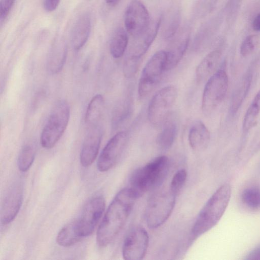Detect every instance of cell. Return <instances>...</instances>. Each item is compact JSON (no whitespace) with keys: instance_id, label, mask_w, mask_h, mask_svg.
<instances>
[{"instance_id":"6da1fadb","label":"cell","mask_w":260,"mask_h":260,"mask_svg":"<svg viewBox=\"0 0 260 260\" xmlns=\"http://www.w3.org/2000/svg\"><path fill=\"white\" fill-rule=\"evenodd\" d=\"M139 197L131 188L120 190L109 205L96 233L101 247L109 244L122 229Z\"/></svg>"},{"instance_id":"7a4b0ae2","label":"cell","mask_w":260,"mask_h":260,"mask_svg":"<svg viewBox=\"0 0 260 260\" xmlns=\"http://www.w3.org/2000/svg\"><path fill=\"white\" fill-rule=\"evenodd\" d=\"M231 192V186L224 184L209 199L192 226L191 233L195 238L209 231L218 222L228 206Z\"/></svg>"},{"instance_id":"3957f363","label":"cell","mask_w":260,"mask_h":260,"mask_svg":"<svg viewBox=\"0 0 260 260\" xmlns=\"http://www.w3.org/2000/svg\"><path fill=\"white\" fill-rule=\"evenodd\" d=\"M170 161L166 156H158L136 170L130 178L131 188L139 198L144 193L158 188L168 173Z\"/></svg>"},{"instance_id":"277c9868","label":"cell","mask_w":260,"mask_h":260,"mask_svg":"<svg viewBox=\"0 0 260 260\" xmlns=\"http://www.w3.org/2000/svg\"><path fill=\"white\" fill-rule=\"evenodd\" d=\"M70 108L64 100L56 102L52 109L41 133L40 141L43 147H53L64 133L69 121Z\"/></svg>"},{"instance_id":"5b68a950","label":"cell","mask_w":260,"mask_h":260,"mask_svg":"<svg viewBox=\"0 0 260 260\" xmlns=\"http://www.w3.org/2000/svg\"><path fill=\"white\" fill-rule=\"evenodd\" d=\"M176 196L169 189L159 190L149 198L145 210L149 228L156 229L168 220L175 207Z\"/></svg>"},{"instance_id":"8992f818","label":"cell","mask_w":260,"mask_h":260,"mask_svg":"<svg viewBox=\"0 0 260 260\" xmlns=\"http://www.w3.org/2000/svg\"><path fill=\"white\" fill-rule=\"evenodd\" d=\"M161 19L150 24L148 29L142 35L134 38L135 40L130 46L123 64V74L130 78L135 76L139 69L142 57L147 52L156 37Z\"/></svg>"},{"instance_id":"52a82bcc","label":"cell","mask_w":260,"mask_h":260,"mask_svg":"<svg viewBox=\"0 0 260 260\" xmlns=\"http://www.w3.org/2000/svg\"><path fill=\"white\" fill-rule=\"evenodd\" d=\"M228 76L223 70L214 73L207 82L203 93L202 109L208 115L213 112L224 100L228 90Z\"/></svg>"},{"instance_id":"ba28073f","label":"cell","mask_w":260,"mask_h":260,"mask_svg":"<svg viewBox=\"0 0 260 260\" xmlns=\"http://www.w3.org/2000/svg\"><path fill=\"white\" fill-rule=\"evenodd\" d=\"M177 96V90L173 85L163 87L152 97L148 108L150 123L159 126L166 121Z\"/></svg>"},{"instance_id":"9c48e42d","label":"cell","mask_w":260,"mask_h":260,"mask_svg":"<svg viewBox=\"0 0 260 260\" xmlns=\"http://www.w3.org/2000/svg\"><path fill=\"white\" fill-rule=\"evenodd\" d=\"M166 53L164 50L156 52L148 61L143 69L138 85L140 98L150 94L159 83L165 71Z\"/></svg>"},{"instance_id":"30bf717a","label":"cell","mask_w":260,"mask_h":260,"mask_svg":"<svg viewBox=\"0 0 260 260\" xmlns=\"http://www.w3.org/2000/svg\"><path fill=\"white\" fill-rule=\"evenodd\" d=\"M151 24L149 12L140 0H132L124 14L125 29L134 38L144 34Z\"/></svg>"},{"instance_id":"8fae6325","label":"cell","mask_w":260,"mask_h":260,"mask_svg":"<svg viewBox=\"0 0 260 260\" xmlns=\"http://www.w3.org/2000/svg\"><path fill=\"white\" fill-rule=\"evenodd\" d=\"M105 208V201L102 196L94 197L86 203L80 218L77 220L78 230L82 237L92 234L102 217Z\"/></svg>"},{"instance_id":"7c38bea8","label":"cell","mask_w":260,"mask_h":260,"mask_svg":"<svg viewBox=\"0 0 260 260\" xmlns=\"http://www.w3.org/2000/svg\"><path fill=\"white\" fill-rule=\"evenodd\" d=\"M149 236L141 226L133 228L126 236L122 246V256L125 260L143 259L147 251Z\"/></svg>"},{"instance_id":"4fadbf2b","label":"cell","mask_w":260,"mask_h":260,"mask_svg":"<svg viewBox=\"0 0 260 260\" xmlns=\"http://www.w3.org/2000/svg\"><path fill=\"white\" fill-rule=\"evenodd\" d=\"M127 142L125 132L115 135L107 143L101 153L97 163L100 172H106L112 168L120 158Z\"/></svg>"},{"instance_id":"5bb4252c","label":"cell","mask_w":260,"mask_h":260,"mask_svg":"<svg viewBox=\"0 0 260 260\" xmlns=\"http://www.w3.org/2000/svg\"><path fill=\"white\" fill-rule=\"evenodd\" d=\"M103 131L98 125L90 126L83 142L80 154V162L84 167L90 166L94 161L100 149Z\"/></svg>"},{"instance_id":"9a60e30c","label":"cell","mask_w":260,"mask_h":260,"mask_svg":"<svg viewBox=\"0 0 260 260\" xmlns=\"http://www.w3.org/2000/svg\"><path fill=\"white\" fill-rule=\"evenodd\" d=\"M23 200V190L20 185L12 187L5 197L1 213L2 224L6 225L16 217L21 208Z\"/></svg>"},{"instance_id":"2e32d148","label":"cell","mask_w":260,"mask_h":260,"mask_svg":"<svg viewBox=\"0 0 260 260\" xmlns=\"http://www.w3.org/2000/svg\"><path fill=\"white\" fill-rule=\"evenodd\" d=\"M189 37L187 36L179 37L174 40L169 46L166 53L165 71L174 68L183 56L188 45Z\"/></svg>"},{"instance_id":"e0dca14e","label":"cell","mask_w":260,"mask_h":260,"mask_svg":"<svg viewBox=\"0 0 260 260\" xmlns=\"http://www.w3.org/2000/svg\"><path fill=\"white\" fill-rule=\"evenodd\" d=\"M221 56V51L217 49L208 53L203 59L196 71V78L198 83H202L211 76L220 62Z\"/></svg>"},{"instance_id":"ac0fdd59","label":"cell","mask_w":260,"mask_h":260,"mask_svg":"<svg viewBox=\"0 0 260 260\" xmlns=\"http://www.w3.org/2000/svg\"><path fill=\"white\" fill-rule=\"evenodd\" d=\"M91 19L87 14L82 15L77 21L72 33V44L76 50L80 49L87 42L91 30Z\"/></svg>"},{"instance_id":"d6986e66","label":"cell","mask_w":260,"mask_h":260,"mask_svg":"<svg viewBox=\"0 0 260 260\" xmlns=\"http://www.w3.org/2000/svg\"><path fill=\"white\" fill-rule=\"evenodd\" d=\"M210 138V132L202 121H197L190 127L188 141L193 150L199 151L204 149L207 146Z\"/></svg>"},{"instance_id":"ffe728a7","label":"cell","mask_w":260,"mask_h":260,"mask_svg":"<svg viewBox=\"0 0 260 260\" xmlns=\"http://www.w3.org/2000/svg\"><path fill=\"white\" fill-rule=\"evenodd\" d=\"M105 101L102 95H94L89 102L85 115V121L90 127L98 125L103 114Z\"/></svg>"},{"instance_id":"44dd1931","label":"cell","mask_w":260,"mask_h":260,"mask_svg":"<svg viewBox=\"0 0 260 260\" xmlns=\"http://www.w3.org/2000/svg\"><path fill=\"white\" fill-rule=\"evenodd\" d=\"M82 238L78 232L76 220L64 225L58 232L56 239L60 246L69 247L78 243Z\"/></svg>"},{"instance_id":"7402d4cb","label":"cell","mask_w":260,"mask_h":260,"mask_svg":"<svg viewBox=\"0 0 260 260\" xmlns=\"http://www.w3.org/2000/svg\"><path fill=\"white\" fill-rule=\"evenodd\" d=\"M177 133V124L173 120L166 121L161 132L158 135L156 143L161 150H166L172 146Z\"/></svg>"},{"instance_id":"603a6c76","label":"cell","mask_w":260,"mask_h":260,"mask_svg":"<svg viewBox=\"0 0 260 260\" xmlns=\"http://www.w3.org/2000/svg\"><path fill=\"white\" fill-rule=\"evenodd\" d=\"M127 31L122 27H119L114 32L110 43L111 55L115 58L121 57L124 54L128 44Z\"/></svg>"},{"instance_id":"cb8c5ba5","label":"cell","mask_w":260,"mask_h":260,"mask_svg":"<svg viewBox=\"0 0 260 260\" xmlns=\"http://www.w3.org/2000/svg\"><path fill=\"white\" fill-rule=\"evenodd\" d=\"M252 79L251 73H247L235 91L231 105V110L232 113L237 112L242 105L250 88Z\"/></svg>"},{"instance_id":"d4e9b609","label":"cell","mask_w":260,"mask_h":260,"mask_svg":"<svg viewBox=\"0 0 260 260\" xmlns=\"http://www.w3.org/2000/svg\"><path fill=\"white\" fill-rule=\"evenodd\" d=\"M36 149L32 144L25 145L21 149L18 158L19 170L26 172L32 165L35 158Z\"/></svg>"},{"instance_id":"484cf974","label":"cell","mask_w":260,"mask_h":260,"mask_svg":"<svg viewBox=\"0 0 260 260\" xmlns=\"http://www.w3.org/2000/svg\"><path fill=\"white\" fill-rule=\"evenodd\" d=\"M244 204L252 210L260 209V188L253 186L244 189L241 194Z\"/></svg>"},{"instance_id":"4316f807","label":"cell","mask_w":260,"mask_h":260,"mask_svg":"<svg viewBox=\"0 0 260 260\" xmlns=\"http://www.w3.org/2000/svg\"><path fill=\"white\" fill-rule=\"evenodd\" d=\"M132 102L129 98H126L118 107L114 117V124H120L126 119L131 114Z\"/></svg>"},{"instance_id":"83f0119b","label":"cell","mask_w":260,"mask_h":260,"mask_svg":"<svg viewBox=\"0 0 260 260\" xmlns=\"http://www.w3.org/2000/svg\"><path fill=\"white\" fill-rule=\"evenodd\" d=\"M260 41L257 35H251L247 36L242 42L240 46V53L243 57L251 54L258 46Z\"/></svg>"},{"instance_id":"f1b7e54d","label":"cell","mask_w":260,"mask_h":260,"mask_svg":"<svg viewBox=\"0 0 260 260\" xmlns=\"http://www.w3.org/2000/svg\"><path fill=\"white\" fill-rule=\"evenodd\" d=\"M260 111L249 106L248 108L243 122V129L244 132H248L254 127L257 123Z\"/></svg>"},{"instance_id":"f546056e","label":"cell","mask_w":260,"mask_h":260,"mask_svg":"<svg viewBox=\"0 0 260 260\" xmlns=\"http://www.w3.org/2000/svg\"><path fill=\"white\" fill-rule=\"evenodd\" d=\"M187 178V172L184 169L177 171L174 175L170 185V190L177 195L183 187Z\"/></svg>"},{"instance_id":"4dcf8cb0","label":"cell","mask_w":260,"mask_h":260,"mask_svg":"<svg viewBox=\"0 0 260 260\" xmlns=\"http://www.w3.org/2000/svg\"><path fill=\"white\" fill-rule=\"evenodd\" d=\"M15 2V0H1L0 3V21L1 24L9 15Z\"/></svg>"},{"instance_id":"1f68e13d","label":"cell","mask_w":260,"mask_h":260,"mask_svg":"<svg viewBox=\"0 0 260 260\" xmlns=\"http://www.w3.org/2000/svg\"><path fill=\"white\" fill-rule=\"evenodd\" d=\"M179 16L175 14L172 18H171L168 25L164 32V36L166 38H170L172 37L176 33L179 24Z\"/></svg>"},{"instance_id":"d6a6232c","label":"cell","mask_w":260,"mask_h":260,"mask_svg":"<svg viewBox=\"0 0 260 260\" xmlns=\"http://www.w3.org/2000/svg\"><path fill=\"white\" fill-rule=\"evenodd\" d=\"M60 0H45L44 8L47 12L54 11L58 6Z\"/></svg>"},{"instance_id":"836d02e7","label":"cell","mask_w":260,"mask_h":260,"mask_svg":"<svg viewBox=\"0 0 260 260\" xmlns=\"http://www.w3.org/2000/svg\"><path fill=\"white\" fill-rule=\"evenodd\" d=\"M246 259H260V247L255 249L251 252H250L247 256H246Z\"/></svg>"},{"instance_id":"e575fe53","label":"cell","mask_w":260,"mask_h":260,"mask_svg":"<svg viewBox=\"0 0 260 260\" xmlns=\"http://www.w3.org/2000/svg\"><path fill=\"white\" fill-rule=\"evenodd\" d=\"M250 105L260 111V90L256 94Z\"/></svg>"},{"instance_id":"d590c367","label":"cell","mask_w":260,"mask_h":260,"mask_svg":"<svg viewBox=\"0 0 260 260\" xmlns=\"http://www.w3.org/2000/svg\"><path fill=\"white\" fill-rule=\"evenodd\" d=\"M252 26L254 30L260 31V12L254 17Z\"/></svg>"},{"instance_id":"8d00e7d4","label":"cell","mask_w":260,"mask_h":260,"mask_svg":"<svg viewBox=\"0 0 260 260\" xmlns=\"http://www.w3.org/2000/svg\"><path fill=\"white\" fill-rule=\"evenodd\" d=\"M121 0H106L107 4L110 6H115L117 5Z\"/></svg>"}]
</instances>
